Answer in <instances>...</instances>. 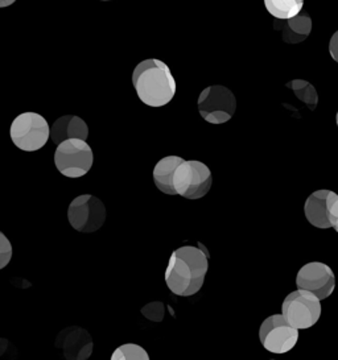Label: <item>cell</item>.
I'll list each match as a JSON object with an SVG mask.
<instances>
[{
    "label": "cell",
    "instance_id": "1",
    "mask_svg": "<svg viewBox=\"0 0 338 360\" xmlns=\"http://www.w3.org/2000/svg\"><path fill=\"white\" fill-rule=\"evenodd\" d=\"M209 271V254L205 247L184 245L169 257L164 280L169 290L180 297L199 293Z\"/></svg>",
    "mask_w": 338,
    "mask_h": 360
},
{
    "label": "cell",
    "instance_id": "2",
    "mask_svg": "<svg viewBox=\"0 0 338 360\" xmlns=\"http://www.w3.org/2000/svg\"><path fill=\"white\" fill-rule=\"evenodd\" d=\"M132 85L137 98L146 106H167L176 94V81L168 65L156 58H148L137 65Z\"/></svg>",
    "mask_w": 338,
    "mask_h": 360
},
{
    "label": "cell",
    "instance_id": "3",
    "mask_svg": "<svg viewBox=\"0 0 338 360\" xmlns=\"http://www.w3.org/2000/svg\"><path fill=\"white\" fill-rule=\"evenodd\" d=\"M11 141L23 152L40 150L51 139V126L37 112H23L11 123Z\"/></svg>",
    "mask_w": 338,
    "mask_h": 360
},
{
    "label": "cell",
    "instance_id": "4",
    "mask_svg": "<svg viewBox=\"0 0 338 360\" xmlns=\"http://www.w3.org/2000/svg\"><path fill=\"white\" fill-rule=\"evenodd\" d=\"M53 161L57 170L65 177L80 179L92 169L94 155L86 140L69 139L57 146Z\"/></svg>",
    "mask_w": 338,
    "mask_h": 360
},
{
    "label": "cell",
    "instance_id": "5",
    "mask_svg": "<svg viewBox=\"0 0 338 360\" xmlns=\"http://www.w3.org/2000/svg\"><path fill=\"white\" fill-rule=\"evenodd\" d=\"M211 172L197 160L182 161L173 176V189L176 195L187 200H200L211 191Z\"/></svg>",
    "mask_w": 338,
    "mask_h": 360
},
{
    "label": "cell",
    "instance_id": "6",
    "mask_svg": "<svg viewBox=\"0 0 338 360\" xmlns=\"http://www.w3.org/2000/svg\"><path fill=\"white\" fill-rule=\"evenodd\" d=\"M321 313V301L312 293L297 289L285 297L280 314L291 326L300 331L315 326Z\"/></svg>",
    "mask_w": 338,
    "mask_h": 360
},
{
    "label": "cell",
    "instance_id": "7",
    "mask_svg": "<svg viewBox=\"0 0 338 360\" xmlns=\"http://www.w3.org/2000/svg\"><path fill=\"white\" fill-rule=\"evenodd\" d=\"M201 117L211 124L229 122L237 111V98L232 90L221 85L209 86L201 91L197 102Z\"/></svg>",
    "mask_w": 338,
    "mask_h": 360
},
{
    "label": "cell",
    "instance_id": "8",
    "mask_svg": "<svg viewBox=\"0 0 338 360\" xmlns=\"http://www.w3.org/2000/svg\"><path fill=\"white\" fill-rule=\"evenodd\" d=\"M107 212L104 202L92 194L75 197L68 207V219L78 233L98 231L106 222Z\"/></svg>",
    "mask_w": 338,
    "mask_h": 360
},
{
    "label": "cell",
    "instance_id": "9",
    "mask_svg": "<svg viewBox=\"0 0 338 360\" xmlns=\"http://www.w3.org/2000/svg\"><path fill=\"white\" fill-rule=\"evenodd\" d=\"M259 340L271 354H287L299 342V330L291 326L282 314L265 318L259 328Z\"/></svg>",
    "mask_w": 338,
    "mask_h": 360
},
{
    "label": "cell",
    "instance_id": "10",
    "mask_svg": "<svg viewBox=\"0 0 338 360\" xmlns=\"http://www.w3.org/2000/svg\"><path fill=\"white\" fill-rule=\"evenodd\" d=\"M296 286L297 289L309 292L323 301L334 292L336 275L329 265L312 262L299 269L296 276Z\"/></svg>",
    "mask_w": 338,
    "mask_h": 360
},
{
    "label": "cell",
    "instance_id": "11",
    "mask_svg": "<svg viewBox=\"0 0 338 360\" xmlns=\"http://www.w3.org/2000/svg\"><path fill=\"white\" fill-rule=\"evenodd\" d=\"M56 347L63 349L66 360H87L93 352V339L87 330L78 326L63 328L56 339Z\"/></svg>",
    "mask_w": 338,
    "mask_h": 360
},
{
    "label": "cell",
    "instance_id": "12",
    "mask_svg": "<svg viewBox=\"0 0 338 360\" xmlns=\"http://www.w3.org/2000/svg\"><path fill=\"white\" fill-rule=\"evenodd\" d=\"M337 200L338 194L334 191L327 189L313 191L304 203L306 221L320 230L332 229L330 209Z\"/></svg>",
    "mask_w": 338,
    "mask_h": 360
},
{
    "label": "cell",
    "instance_id": "13",
    "mask_svg": "<svg viewBox=\"0 0 338 360\" xmlns=\"http://www.w3.org/2000/svg\"><path fill=\"white\" fill-rule=\"evenodd\" d=\"M313 22L306 12L301 11L295 18L279 20L275 19L274 30L280 32L283 41L287 44H300L306 41L312 32Z\"/></svg>",
    "mask_w": 338,
    "mask_h": 360
},
{
    "label": "cell",
    "instance_id": "14",
    "mask_svg": "<svg viewBox=\"0 0 338 360\" xmlns=\"http://www.w3.org/2000/svg\"><path fill=\"white\" fill-rule=\"evenodd\" d=\"M89 127L82 117L75 115H63L58 117L51 126V140L58 146L69 139L87 140Z\"/></svg>",
    "mask_w": 338,
    "mask_h": 360
},
{
    "label": "cell",
    "instance_id": "15",
    "mask_svg": "<svg viewBox=\"0 0 338 360\" xmlns=\"http://www.w3.org/2000/svg\"><path fill=\"white\" fill-rule=\"evenodd\" d=\"M182 161L184 159L180 156H167L155 165L152 173L154 182L161 193L167 195H176V191L173 189V176Z\"/></svg>",
    "mask_w": 338,
    "mask_h": 360
},
{
    "label": "cell",
    "instance_id": "16",
    "mask_svg": "<svg viewBox=\"0 0 338 360\" xmlns=\"http://www.w3.org/2000/svg\"><path fill=\"white\" fill-rule=\"evenodd\" d=\"M264 6L275 19L287 20L303 11L304 0H264Z\"/></svg>",
    "mask_w": 338,
    "mask_h": 360
},
{
    "label": "cell",
    "instance_id": "17",
    "mask_svg": "<svg viewBox=\"0 0 338 360\" xmlns=\"http://www.w3.org/2000/svg\"><path fill=\"white\" fill-rule=\"evenodd\" d=\"M287 87L294 91V94L297 96L299 101L306 103V106L315 111L317 103H318V96H317L316 89L312 84H309L306 79H292L291 82L287 84Z\"/></svg>",
    "mask_w": 338,
    "mask_h": 360
},
{
    "label": "cell",
    "instance_id": "18",
    "mask_svg": "<svg viewBox=\"0 0 338 360\" xmlns=\"http://www.w3.org/2000/svg\"><path fill=\"white\" fill-rule=\"evenodd\" d=\"M110 360H151L147 351L135 343H126L119 346Z\"/></svg>",
    "mask_w": 338,
    "mask_h": 360
},
{
    "label": "cell",
    "instance_id": "19",
    "mask_svg": "<svg viewBox=\"0 0 338 360\" xmlns=\"http://www.w3.org/2000/svg\"><path fill=\"white\" fill-rule=\"evenodd\" d=\"M142 314L152 322H163L165 316V305L161 301L149 302L146 307H142Z\"/></svg>",
    "mask_w": 338,
    "mask_h": 360
},
{
    "label": "cell",
    "instance_id": "20",
    "mask_svg": "<svg viewBox=\"0 0 338 360\" xmlns=\"http://www.w3.org/2000/svg\"><path fill=\"white\" fill-rule=\"evenodd\" d=\"M12 254L13 251H12L10 239L0 231V271L10 264Z\"/></svg>",
    "mask_w": 338,
    "mask_h": 360
},
{
    "label": "cell",
    "instance_id": "21",
    "mask_svg": "<svg viewBox=\"0 0 338 360\" xmlns=\"http://www.w3.org/2000/svg\"><path fill=\"white\" fill-rule=\"evenodd\" d=\"M329 53H330V57L333 58V61H336L338 64V31L333 33V36L330 37Z\"/></svg>",
    "mask_w": 338,
    "mask_h": 360
},
{
    "label": "cell",
    "instance_id": "22",
    "mask_svg": "<svg viewBox=\"0 0 338 360\" xmlns=\"http://www.w3.org/2000/svg\"><path fill=\"white\" fill-rule=\"evenodd\" d=\"M330 224H332V229H334L338 233V200L334 202V205L330 209Z\"/></svg>",
    "mask_w": 338,
    "mask_h": 360
},
{
    "label": "cell",
    "instance_id": "23",
    "mask_svg": "<svg viewBox=\"0 0 338 360\" xmlns=\"http://www.w3.org/2000/svg\"><path fill=\"white\" fill-rule=\"evenodd\" d=\"M13 3H16V0H0V8H7Z\"/></svg>",
    "mask_w": 338,
    "mask_h": 360
},
{
    "label": "cell",
    "instance_id": "24",
    "mask_svg": "<svg viewBox=\"0 0 338 360\" xmlns=\"http://www.w3.org/2000/svg\"><path fill=\"white\" fill-rule=\"evenodd\" d=\"M336 123H337V127H338V111H337V114H336Z\"/></svg>",
    "mask_w": 338,
    "mask_h": 360
},
{
    "label": "cell",
    "instance_id": "25",
    "mask_svg": "<svg viewBox=\"0 0 338 360\" xmlns=\"http://www.w3.org/2000/svg\"><path fill=\"white\" fill-rule=\"evenodd\" d=\"M101 1H110V0H101Z\"/></svg>",
    "mask_w": 338,
    "mask_h": 360
}]
</instances>
